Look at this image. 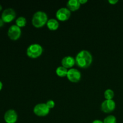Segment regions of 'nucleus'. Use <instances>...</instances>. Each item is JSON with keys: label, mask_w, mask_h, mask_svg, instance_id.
<instances>
[{"label": "nucleus", "mask_w": 123, "mask_h": 123, "mask_svg": "<svg viewBox=\"0 0 123 123\" xmlns=\"http://www.w3.org/2000/svg\"><path fill=\"white\" fill-rule=\"evenodd\" d=\"M43 48L38 43H33L29 46L26 49V55L31 58H37L42 55Z\"/></svg>", "instance_id": "3"}, {"label": "nucleus", "mask_w": 123, "mask_h": 123, "mask_svg": "<svg viewBox=\"0 0 123 123\" xmlns=\"http://www.w3.org/2000/svg\"><path fill=\"white\" fill-rule=\"evenodd\" d=\"M91 123H103V121H101V120H94L93 121H92Z\"/></svg>", "instance_id": "20"}, {"label": "nucleus", "mask_w": 123, "mask_h": 123, "mask_svg": "<svg viewBox=\"0 0 123 123\" xmlns=\"http://www.w3.org/2000/svg\"><path fill=\"white\" fill-rule=\"evenodd\" d=\"M71 16V12L67 7H61L56 12V19L60 21H66Z\"/></svg>", "instance_id": "7"}, {"label": "nucleus", "mask_w": 123, "mask_h": 123, "mask_svg": "<svg viewBox=\"0 0 123 123\" xmlns=\"http://www.w3.org/2000/svg\"><path fill=\"white\" fill-rule=\"evenodd\" d=\"M33 112L38 117H46L49 114L50 109L44 103H38L34 106Z\"/></svg>", "instance_id": "4"}, {"label": "nucleus", "mask_w": 123, "mask_h": 123, "mask_svg": "<svg viewBox=\"0 0 123 123\" xmlns=\"http://www.w3.org/2000/svg\"><path fill=\"white\" fill-rule=\"evenodd\" d=\"M46 25L49 30L51 31H55L59 27V22L57 19L52 18L48 20Z\"/></svg>", "instance_id": "13"}, {"label": "nucleus", "mask_w": 123, "mask_h": 123, "mask_svg": "<svg viewBox=\"0 0 123 123\" xmlns=\"http://www.w3.org/2000/svg\"><path fill=\"white\" fill-rule=\"evenodd\" d=\"M48 20V14L45 12L43 11H38L33 14L31 22L34 27L38 28L46 25Z\"/></svg>", "instance_id": "2"}, {"label": "nucleus", "mask_w": 123, "mask_h": 123, "mask_svg": "<svg viewBox=\"0 0 123 123\" xmlns=\"http://www.w3.org/2000/svg\"><path fill=\"white\" fill-rule=\"evenodd\" d=\"M26 19L25 17L20 16L16 20V25L19 28H22L26 26Z\"/></svg>", "instance_id": "15"}, {"label": "nucleus", "mask_w": 123, "mask_h": 123, "mask_svg": "<svg viewBox=\"0 0 123 123\" xmlns=\"http://www.w3.org/2000/svg\"><path fill=\"white\" fill-rule=\"evenodd\" d=\"M76 64L81 68H86L92 62V56L88 50H82L79 52L75 57Z\"/></svg>", "instance_id": "1"}, {"label": "nucleus", "mask_w": 123, "mask_h": 123, "mask_svg": "<svg viewBox=\"0 0 123 123\" xmlns=\"http://www.w3.org/2000/svg\"><path fill=\"white\" fill-rule=\"evenodd\" d=\"M22 34V30L20 28L16 25H12L8 28L7 35L12 40H17L20 37Z\"/></svg>", "instance_id": "5"}, {"label": "nucleus", "mask_w": 123, "mask_h": 123, "mask_svg": "<svg viewBox=\"0 0 123 123\" xmlns=\"http://www.w3.org/2000/svg\"><path fill=\"white\" fill-rule=\"evenodd\" d=\"M116 108V103L114 100H105L101 105V109L105 113H110Z\"/></svg>", "instance_id": "9"}, {"label": "nucleus", "mask_w": 123, "mask_h": 123, "mask_svg": "<svg viewBox=\"0 0 123 123\" xmlns=\"http://www.w3.org/2000/svg\"><path fill=\"white\" fill-rule=\"evenodd\" d=\"M16 16V13L14 9L8 8L5 9L1 14V19L4 23H10L13 21Z\"/></svg>", "instance_id": "6"}, {"label": "nucleus", "mask_w": 123, "mask_h": 123, "mask_svg": "<svg viewBox=\"0 0 123 123\" xmlns=\"http://www.w3.org/2000/svg\"><path fill=\"white\" fill-rule=\"evenodd\" d=\"M45 103L46 104L47 106H48L50 109L54 108V107H55V102H54V101L52 100H49L47 101L46 103Z\"/></svg>", "instance_id": "18"}, {"label": "nucleus", "mask_w": 123, "mask_h": 123, "mask_svg": "<svg viewBox=\"0 0 123 123\" xmlns=\"http://www.w3.org/2000/svg\"><path fill=\"white\" fill-rule=\"evenodd\" d=\"M68 73V69L64 67L63 66H59L56 69V74L59 77H66L67 76Z\"/></svg>", "instance_id": "14"}, {"label": "nucleus", "mask_w": 123, "mask_h": 123, "mask_svg": "<svg viewBox=\"0 0 123 123\" xmlns=\"http://www.w3.org/2000/svg\"><path fill=\"white\" fill-rule=\"evenodd\" d=\"M103 123H117V118L114 115H110L107 116L103 120Z\"/></svg>", "instance_id": "17"}, {"label": "nucleus", "mask_w": 123, "mask_h": 123, "mask_svg": "<svg viewBox=\"0 0 123 123\" xmlns=\"http://www.w3.org/2000/svg\"><path fill=\"white\" fill-rule=\"evenodd\" d=\"M114 96H115V93L111 89H107L105 91L104 97L106 100H113Z\"/></svg>", "instance_id": "16"}, {"label": "nucleus", "mask_w": 123, "mask_h": 123, "mask_svg": "<svg viewBox=\"0 0 123 123\" xmlns=\"http://www.w3.org/2000/svg\"><path fill=\"white\" fill-rule=\"evenodd\" d=\"M79 2H80V4H85L87 2V0H79Z\"/></svg>", "instance_id": "21"}, {"label": "nucleus", "mask_w": 123, "mask_h": 123, "mask_svg": "<svg viewBox=\"0 0 123 123\" xmlns=\"http://www.w3.org/2000/svg\"><path fill=\"white\" fill-rule=\"evenodd\" d=\"M2 6H1V5L0 4V12H1V11L2 10Z\"/></svg>", "instance_id": "24"}, {"label": "nucleus", "mask_w": 123, "mask_h": 123, "mask_svg": "<svg viewBox=\"0 0 123 123\" xmlns=\"http://www.w3.org/2000/svg\"><path fill=\"white\" fill-rule=\"evenodd\" d=\"M76 64L75 58L72 56H64L61 60V65L67 69H70Z\"/></svg>", "instance_id": "11"}, {"label": "nucleus", "mask_w": 123, "mask_h": 123, "mask_svg": "<svg viewBox=\"0 0 123 123\" xmlns=\"http://www.w3.org/2000/svg\"><path fill=\"white\" fill-rule=\"evenodd\" d=\"M80 5L79 0H69L66 6L70 12H75L80 8Z\"/></svg>", "instance_id": "12"}, {"label": "nucleus", "mask_w": 123, "mask_h": 123, "mask_svg": "<svg viewBox=\"0 0 123 123\" xmlns=\"http://www.w3.org/2000/svg\"><path fill=\"white\" fill-rule=\"evenodd\" d=\"M4 24V22L3 20H2V19H1V18H0V28L2 27V26H3Z\"/></svg>", "instance_id": "22"}, {"label": "nucleus", "mask_w": 123, "mask_h": 123, "mask_svg": "<svg viewBox=\"0 0 123 123\" xmlns=\"http://www.w3.org/2000/svg\"><path fill=\"white\" fill-rule=\"evenodd\" d=\"M2 87H3V84H2V82L0 81V91H1V90H2Z\"/></svg>", "instance_id": "23"}, {"label": "nucleus", "mask_w": 123, "mask_h": 123, "mask_svg": "<svg viewBox=\"0 0 123 123\" xmlns=\"http://www.w3.org/2000/svg\"><path fill=\"white\" fill-rule=\"evenodd\" d=\"M108 2H109V3H110L111 4L114 5L115 4L117 3V2H118V0H109Z\"/></svg>", "instance_id": "19"}, {"label": "nucleus", "mask_w": 123, "mask_h": 123, "mask_svg": "<svg viewBox=\"0 0 123 123\" xmlns=\"http://www.w3.org/2000/svg\"><path fill=\"white\" fill-rule=\"evenodd\" d=\"M18 118V114L14 109H8L4 115V119L6 123H16Z\"/></svg>", "instance_id": "10"}, {"label": "nucleus", "mask_w": 123, "mask_h": 123, "mask_svg": "<svg viewBox=\"0 0 123 123\" xmlns=\"http://www.w3.org/2000/svg\"><path fill=\"white\" fill-rule=\"evenodd\" d=\"M67 78L72 82H78L81 79V73L79 70L74 68H72L68 70Z\"/></svg>", "instance_id": "8"}]
</instances>
